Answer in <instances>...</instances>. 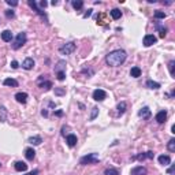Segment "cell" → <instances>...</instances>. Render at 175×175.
I'll return each mask as SVG.
<instances>
[{
    "instance_id": "cell-49",
    "label": "cell",
    "mask_w": 175,
    "mask_h": 175,
    "mask_svg": "<svg viewBox=\"0 0 175 175\" xmlns=\"http://www.w3.org/2000/svg\"><path fill=\"white\" fill-rule=\"evenodd\" d=\"M0 167H2V164H0Z\"/></svg>"
},
{
    "instance_id": "cell-47",
    "label": "cell",
    "mask_w": 175,
    "mask_h": 175,
    "mask_svg": "<svg viewBox=\"0 0 175 175\" xmlns=\"http://www.w3.org/2000/svg\"><path fill=\"white\" fill-rule=\"evenodd\" d=\"M55 115H56V116H62V115H63V111H62V109H59V111L55 112Z\"/></svg>"
},
{
    "instance_id": "cell-40",
    "label": "cell",
    "mask_w": 175,
    "mask_h": 175,
    "mask_svg": "<svg viewBox=\"0 0 175 175\" xmlns=\"http://www.w3.org/2000/svg\"><path fill=\"white\" fill-rule=\"evenodd\" d=\"M11 67L14 68V70H15V68H18V67H19L18 62H16V60H12V62H11Z\"/></svg>"
},
{
    "instance_id": "cell-7",
    "label": "cell",
    "mask_w": 175,
    "mask_h": 175,
    "mask_svg": "<svg viewBox=\"0 0 175 175\" xmlns=\"http://www.w3.org/2000/svg\"><path fill=\"white\" fill-rule=\"evenodd\" d=\"M92 97H93L94 101H103L107 99V92L103 90V89H96L93 94H92Z\"/></svg>"
},
{
    "instance_id": "cell-39",
    "label": "cell",
    "mask_w": 175,
    "mask_h": 175,
    "mask_svg": "<svg viewBox=\"0 0 175 175\" xmlns=\"http://www.w3.org/2000/svg\"><path fill=\"white\" fill-rule=\"evenodd\" d=\"M6 3L8 6H11V7H16V6H18V2H11V0H6Z\"/></svg>"
},
{
    "instance_id": "cell-12",
    "label": "cell",
    "mask_w": 175,
    "mask_h": 175,
    "mask_svg": "<svg viewBox=\"0 0 175 175\" xmlns=\"http://www.w3.org/2000/svg\"><path fill=\"white\" fill-rule=\"evenodd\" d=\"M155 29L157 30V33L160 34V37H162V39H164V37L167 36V27L164 26V25H162V23L160 22H155Z\"/></svg>"
},
{
    "instance_id": "cell-38",
    "label": "cell",
    "mask_w": 175,
    "mask_h": 175,
    "mask_svg": "<svg viewBox=\"0 0 175 175\" xmlns=\"http://www.w3.org/2000/svg\"><path fill=\"white\" fill-rule=\"evenodd\" d=\"M6 16H7V18H14V16H15V12H14L12 10H7V11H6Z\"/></svg>"
},
{
    "instance_id": "cell-48",
    "label": "cell",
    "mask_w": 175,
    "mask_h": 175,
    "mask_svg": "<svg viewBox=\"0 0 175 175\" xmlns=\"http://www.w3.org/2000/svg\"><path fill=\"white\" fill-rule=\"evenodd\" d=\"M163 4H166V6H171V4H173V2H166V3H163Z\"/></svg>"
},
{
    "instance_id": "cell-41",
    "label": "cell",
    "mask_w": 175,
    "mask_h": 175,
    "mask_svg": "<svg viewBox=\"0 0 175 175\" xmlns=\"http://www.w3.org/2000/svg\"><path fill=\"white\" fill-rule=\"evenodd\" d=\"M41 115L45 116V118H47V116L49 115V114H48V108H43V109H41Z\"/></svg>"
},
{
    "instance_id": "cell-10",
    "label": "cell",
    "mask_w": 175,
    "mask_h": 175,
    "mask_svg": "<svg viewBox=\"0 0 175 175\" xmlns=\"http://www.w3.org/2000/svg\"><path fill=\"white\" fill-rule=\"evenodd\" d=\"M138 116H140V118H142V119H145V121H148L150 116H152V112H150L149 107H142L138 111Z\"/></svg>"
},
{
    "instance_id": "cell-2",
    "label": "cell",
    "mask_w": 175,
    "mask_h": 175,
    "mask_svg": "<svg viewBox=\"0 0 175 175\" xmlns=\"http://www.w3.org/2000/svg\"><path fill=\"white\" fill-rule=\"evenodd\" d=\"M100 162V156L99 153H88V155L82 156L80 159L81 166H88V164H97Z\"/></svg>"
},
{
    "instance_id": "cell-21",
    "label": "cell",
    "mask_w": 175,
    "mask_h": 175,
    "mask_svg": "<svg viewBox=\"0 0 175 175\" xmlns=\"http://www.w3.org/2000/svg\"><path fill=\"white\" fill-rule=\"evenodd\" d=\"M14 167H15V171H18V173H25L27 170V164L23 162H16L14 164Z\"/></svg>"
},
{
    "instance_id": "cell-4",
    "label": "cell",
    "mask_w": 175,
    "mask_h": 175,
    "mask_svg": "<svg viewBox=\"0 0 175 175\" xmlns=\"http://www.w3.org/2000/svg\"><path fill=\"white\" fill-rule=\"evenodd\" d=\"M27 3H29V6L32 7V8L34 10V11H36V14H37V15H40V16H41V19H43L44 22L47 23V25H49V19H48L47 14L43 11V8H40V7H39V4H37L36 2H33V0H29V2H27Z\"/></svg>"
},
{
    "instance_id": "cell-31",
    "label": "cell",
    "mask_w": 175,
    "mask_h": 175,
    "mask_svg": "<svg viewBox=\"0 0 175 175\" xmlns=\"http://www.w3.org/2000/svg\"><path fill=\"white\" fill-rule=\"evenodd\" d=\"M167 149L170 150V152H175V138H171L168 144H167Z\"/></svg>"
},
{
    "instance_id": "cell-43",
    "label": "cell",
    "mask_w": 175,
    "mask_h": 175,
    "mask_svg": "<svg viewBox=\"0 0 175 175\" xmlns=\"http://www.w3.org/2000/svg\"><path fill=\"white\" fill-rule=\"evenodd\" d=\"M40 174V171L39 170H33V171H30V173H27L25 175H39Z\"/></svg>"
},
{
    "instance_id": "cell-20",
    "label": "cell",
    "mask_w": 175,
    "mask_h": 175,
    "mask_svg": "<svg viewBox=\"0 0 175 175\" xmlns=\"http://www.w3.org/2000/svg\"><path fill=\"white\" fill-rule=\"evenodd\" d=\"M25 157L29 162H32V160L36 157V150H34L33 148H26L25 149Z\"/></svg>"
},
{
    "instance_id": "cell-30",
    "label": "cell",
    "mask_w": 175,
    "mask_h": 175,
    "mask_svg": "<svg viewBox=\"0 0 175 175\" xmlns=\"http://www.w3.org/2000/svg\"><path fill=\"white\" fill-rule=\"evenodd\" d=\"M7 119V109L4 105H2L0 107V122H4Z\"/></svg>"
},
{
    "instance_id": "cell-37",
    "label": "cell",
    "mask_w": 175,
    "mask_h": 175,
    "mask_svg": "<svg viewBox=\"0 0 175 175\" xmlns=\"http://www.w3.org/2000/svg\"><path fill=\"white\" fill-rule=\"evenodd\" d=\"M56 77L59 81H64V78H66V71H60V73H56Z\"/></svg>"
},
{
    "instance_id": "cell-13",
    "label": "cell",
    "mask_w": 175,
    "mask_h": 175,
    "mask_svg": "<svg viewBox=\"0 0 175 175\" xmlns=\"http://www.w3.org/2000/svg\"><path fill=\"white\" fill-rule=\"evenodd\" d=\"M66 142H67V145L70 146V148L75 146V145H77V142H78L77 136H75V134H67L66 136Z\"/></svg>"
},
{
    "instance_id": "cell-23",
    "label": "cell",
    "mask_w": 175,
    "mask_h": 175,
    "mask_svg": "<svg viewBox=\"0 0 175 175\" xmlns=\"http://www.w3.org/2000/svg\"><path fill=\"white\" fill-rule=\"evenodd\" d=\"M60 71H66V62L59 60L55 66V73H60Z\"/></svg>"
},
{
    "instance_id": "cell-33",
    "label": "cell",
    "mask_w": 175,
    "mask_h": 175,
    "mask_svg": "<svg viewBox=\"0 0 175 175\" xmlns=\"http://www.w3.org/2000/svg\"><path fill=\"white\" fill-rule=\"evenodd\" d=\"M104 175H119V171L116 168H107L104 170Z\"/></svg>"
},
{
    "instance_id": "cell-35",
    "label": "cell",
    "mask_w": 175,
    "mask_h": 175,
    "mask_svg": "<svg viewBox=\"0 0 175 175\" xmlns=\"http://www.w3.org/2000/svg\"><path fill=\"white\" fill-rule=\"evenodd\" d=\"M81 73H82V74H86L88 77H92V75L94 74V70H93V68H84Z\"/></svg>"
},
{
    "instance_id": "cell-3",
    "label": "cell",
    "mask_w": 175,
    "mask_h": 175,
    "mask_svg": "<svg viewBox=\"0 0 175 175\" xmlns=\"http://www.w3.org/2000/svg\"><path fill=\"white\" fill-rule=\"evenodd\" d=\"M26 41H27V36H26V33L25 32H21L16 34V37L12 41V44H11V48L12 49H19V48H22L23 45L26 44Z\"/></svg>"
},
{
    "instance_id": "cell-32",
    "label": "cell",
    "mask_w": 175,
    "mask_h": 175,
    "mask_svg": "<svg viewBox=\"0 0 175 175\" xmlns=\"http://www.w3.org/2000/svg\"><path fill=\"white\" fill-rule=\"evenodd\" d=\"M174 67H175V60H170L168 62V70H170V75H171V77H175Z\"/></svg>"
},
{
    "instance_id": "cell-36",
    "label": "cell",
    "mask_w": 175,
    "mask_h": 175,
    "mask_svg": "<svg viewBox=\"0 0 175 175\" xmlns=\"http://www.w3.org/2000/svg\"><path fill=\"white\" fill-rule=\"evenodd\" d=\"M97 115H99V108L97 107H93V108H92V114H90V118H89V119H90V121H93V119Z\"/></svg>"
},
{
    "instance_id": "cell-29",
    "label": "cell",
    "mask_w": 175,
    "mask_h": 175,
    "mask_svg": "<svg viewBox=\"0 0 175 175\" xmlns=\"http://www.w3.org/2000/svg\"><path fill=\"white\" fill-rule=\"evenodd\" d=\"M153 16H155V19H164L167 16V14L162 11V10H156L155 14H153Z\"/></svg>"
},
{
    "instance_id": "cell-18",
    "label": "cell",
    "mask_w": 175,
    "mask_h": 175,
    "mask_svg": "<svg viewBox=\"0 0 175 175\" xmlns=\"http://www.w3.org/2000/svg\"><path fill=\"white\" fill-rule=\"evenodd\" d=\"M157 160H159V164H162V166H168V164H171V157L168 155H160L157 157Z\"/></svg>"
},
{
    "instance_id": "cell-42",
    "label": "cell",
    "mask_w": 175,
    "mask_h": 175,
    "mask_svg": "<svg viewBox=\"0 0 175 175\" xmlns=\"http://www.w3.org/2000/svg\"><path fill=\"white\" fill-rule=\"evenodd\" d=\"M92 11H93V10H92V8H89L88 11L84 14V18H88V16H90V15H92Z\"/></svg>"
},
{
    "instance_id": "cell-26",
    "label": "cell",
    "mask_w": 175,
    "mask_h": 175,
    "mask_svg": "<svg viewBox=\"0 0 175 175\" xmlns=\"http://www.w3.org/2000/svg\"><path fill=\"white\" fill-rule=\"evenodd\" d=\"M27 142L32 144V145H40V144L43 142V138H41L40 136H33V137H30V138L27 140Z\"/></svg>"
},
{
    "instance_id": "cell-15",
    "label": "cell",
    "mask_w": 175,
    "mask_h": 175,
    "mask_svg": "<svg viewBox=\"0 0 175 175\" xmlns=\"http://www.w3.org/2000/svg\"><path fill=\"white\" fill-rule=\"evenodd\" d=\"M34 60H33V58H26L25 60L22 62V67L25 68V70H32V68L34 67Z\"/></svg>"
},
{
    "instance_id": "cell-44",
    "label": "cell",
    "mask_w": 175,
    "mask_h": 175,
    "mask_svg": "<svg viewBox=\"0 0 175 175\" xmlns=\"http://www.w3.org/2000/svg\"><path fill=\"white\" fill-rule=\"evenodd\" d=\"M47 4H48V3L45 2V0H43V2H40V8H45V7H47Z\"/></svg>"
},
{
    "instance_id": "cell-22",
    "label": "cell",
    "mask_w": 175,
    "mask_h": 175,
    "mask_svg": "<svg viewBox=\"0 0 175 175\" xmlns=\"http://www.w3.org/2000/svg\"><path fill=\"white\" fill-rule=\"evenodd\" d=\"M3 85H4V86H12V88H16V86H18V81L14 80V78H6V80L3 81Z\"/></svg>"
},
{
    "instance_id": "cell-27",
    "label": "cell",
    "mask_w": 175,
    "mask_h": 175,
    "mask_svg": "<svg viewBox=\"0 0 175 175\" xmlns=\"http://www.w3.org/2000/svg\"><path fill=\"white\" fill-rule=\"evenodd\" d=\"M141 68L140 67H137V66H134V67H131V70H130V75H131L133 78H138V77H141Z\"/></svg>"
},
{
    "instance_id": "cell-34",
    "label": "cell",
    "mask_w": 175,
    "mask_h": 175,
    "mask_svg": "<svg viewBox=\"0 0 175 175\" xmlns=\"http://www.w3.org/2000/svg\"><path fill=\"white\" fill-rule=\"evenodd\" d=\"M55 94H56V96L66 94V88H55Z\"/></svg>"
},
{
    "instance_id": "cell-28",
    "label": "cell",
    "mask_w": 175,
    "mask_h": 175,
    "mask_svg": "<svg viewBox=\"0 0 175 175\" xmlns=\"http://www.w3.org/2000/svg\"><path fill=\"white\" fill-rule=\"evenodd\" d=\"M71 6H73V8L74 10H81L82 7H84V2H82V0H73V2H71Z\"/></svg>"
},
{
    "instance_id": "cell-24",
    "label": "cell",
    "mask_w": 175,
    "mask_h": 175,
    "mask_svg": "<svg viewBox=\"0 0 175 175\" xmlns=\"http://www.w3.org/2000/svg\"><path fill=\"white\" fill-rule=\"evenodd\" d=\"M109 15H111L112 19L118 21V19H121V16H122V11L119 8H114V10H111V11H109Z\"/></svg>"
},
{
    "instance_id": "cell-6",
    "label": "cell",
    "mask_w": 175,
    "mask_h": 175,
    "mask_svg": "<svg viewBox=\"0 0 175 175\" xmlns=\"http://www.w3.org/2000/svg\"><path fill=\"white\" fill-rule=\"evenodd\" d=\"M48 75H40V78L37 80V85L43 89V90H49L53 86L52 85V81L51 80H48Z\"/></svg>"
},
{
    "instance_id": "cell-46",
    "label": "cell",
    "mask_w": 175,
    "mask_h": 175,
    "mask_svg": "<svg viewBox=\"0 0 175 175\" xmlns=\"http://www.w3.org/2000/svg\"><path fill=\"white\" fill-rule=\"evenodd\" d=\"M167 173H168L170 175H173V174H174V164H173V166L170 167V168H168V171H167Z\"/></svg>"
},
{
    "instance_id": "cell-8",
    "label": "cell",
    "mask_w": 175,
    "mask_h": 175,
    "mask_svg": "<svg viewBox=\"0 0 175 175\" xmlns=\"http://www.w3.org/2000/svg\"><path fill=\"white\" fill-rule=\"evenodd\" d=\"M153 157H155V153H153L152 150H148V152H145V153H138V155L133 156L131 159H133V160H140V162H142V160H145V159H150V160H152Z\"/></svg>"
},
{
    "instance_id": "cell-17",
    "label": "cell",
    "mask_w": 175,
    "mask_h": 175,
    "mask_svg": "<svg viewBox=\"0 0 175 175\" xmlns=\"http://www.w3.org/2000/svg\"><path fill=\"white\" fill-rule=\"evenodd\" d=\"M15 100L21 103V104H26L27 101V93H25V92H19V93L15 94Z\"/></svg>"
},
{
    "instance_id": "cell-25",
    "label": "cell",
    "mask_w": 175,
    "mask_h": 175,
    "mask_svg": "<svg viewBox=\"0 0 175 175\" xmlns=\"http://www.w3.org/2000/svg\"><path fill=\"white\" fill-rule=\"evenodd\" d=\"M126 109H127V104H126V101H121L118 104V107H116V111H118V115H123L126 112Z\"/></svg>"
},
{
    "instance_id": "cell-1",
    "label": "cell",
    "mask_w": 175,
    "mask_h": 175,
    "mask_svg": "<svg viewBox=\"0 0 175 175\" xmlns=\"http://www.w3.org/2000/svg\"><path fill=\"white\" fill-rule=\"evenodd\" d=\"M127 53L125 49H114L105 55V63L109 67H119L126 62Z\"/></svg>"
},
{
    "instance_id": "cell-11",
    "label": "cell",
    "mask_w": 175,
    "mask_h": 175,
    "mask_svg": "<svg viewBox=\"0 0 175 175\" xmlns=\"http://www.w3.org/2000/svg\"><path fill=\"white\" fill-rule=\"evenodd\" d=\"M146 174H148V170L144 166H137L130 171V175H146Z\"/></svg>"
},
{
    "instance_id": "cell-16",
    "label": "cell",
    "mask_w": 175,
    "mask_h": 175,
    "mask_svg": "<svg viewBox=\"0 0 175 175\" xmlns=\"http://www.w3.org/2000/svg\"><path fill=\"white\" fill-rule=\"evenodd\" d=\"M145 86L148 88V89H152V90H157V89L162 88V85H160L159 82L153 81V80H148V81L145 82Z\"/></svg>"
},
{
    "instance_id": "cell-45",
    "label": "cell",
    "mask_w": 175,
    "mask_h": 175,
    "mask_svg": "<svg viewBox=\"0 0 175 175\" xmlns=\"http://www.w3.org/2000/svg\"><path fill=\"white\" fill-rule=\"evenodd\" d=\"M67 129H68L67 126H63V127H62V136L66 137V130H67Z\"/></svg>"
},
{
    "instance_id": "cell-19",
    "label": "cell",
    "mask_w": 175,
    "mask_h": 175,
    "mask_svg": "<svg viewBox=\"0 0 175 175\" xmlns=\"http://www.w3.org/2000/svg\"><path fill=\"white\" fill-rule=\"evenodd\" d=\"M2 40L6 41V43H11V41H12L11 30H3V32H2Z\"/></svg>"
},
{
    "instance_id": "cell-14",
    "label": "cell",
    "mask_w": 175,
    "mask_h": 175,
    "mask_svg": "<svg viewBox=\"0 0 175 175\" xmlns=\"http://www.w3.org/2000/svg\"><path fill=\"white\" fill-rule=\"evenodd\" d=\"M156 122L157 123H160V125H162V123H164L166 122V119H167V111L166 109H162V111H159L156 114Z\"/></svg>"
},
{
    "instance_id": "cell-5",
    "label": "cell",
    "mask_w": 175,
    "mask_h": 175,
    "mask_svg": "<svg viewBox=\"0 0 175 175\" xmlns=\"http://www.w3.org/2000/svg\"><path fill=\"white\" fill-rule=\"evenodd\" d=\"M77 49V45H75V43L74 41H70V43H66V44H63L62 47H59V52L62 55H71L74 52V51Z\"/></svg>"
},
{
    "instance_id": "cell-9",
    "label": "cell",
    "mask_w": 175,
    "mask_h": 175,
    "mask_svg": "<svg viewBox=\"0 0 175 175\" xmlns=\"http://www.w3.org/2000/svg\"><path fill=\"white\" fill-rule=\"evenodd\" d=\"M156 41H157V39L155 34H146L142 40V44H144V47H150L153 44H156Z\"/></svg>"
}]
</instances>
